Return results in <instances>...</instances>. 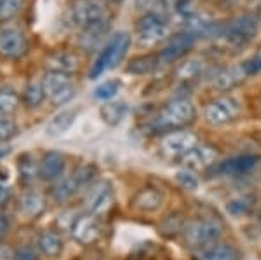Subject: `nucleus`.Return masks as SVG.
Instances as JSON below:
<instances>
[{
	"mask_svg": "<svg viewBox=\"0 0 261 260\" xmlns=\"http://www.w3.org/2000/svg\"><path fill=\"white\" fill-rule=\"evenodd\" d=\"M197 117L195 105L187 98H178L167 103L161 110V114L151 121L150 128L155 133H172L179 131L181 128L192 124Z\"/></svg>",
	"mask_w": 261,
	"mask_h": 260,
	"instance_id": "1",
	"label": "nucleus"
},
{
	"mask_svg": "<svg viewBox=\"0 0 261 260\" xmlns=\"http://www.w3.org/2000/svg\"><path fill=\"white\" fill-rule=\"evenodd\" d=\"M130 45V35L125 32L115 35L113 39L105 45V49L98 54V58L91 65L89 77L91 79H99L101 75L110 72L112 68H115L119 63L124 60L125 54L129 51Z\"/></svg>",
	"mask_w": 261,
	"mask_h": 260,
	"instance_id": "2",
	"label": "nucleus"
},
{
	"mask_svg": "<svg viewBox=\"0 0 261 260\" xmlns=\"http://www.w3.org/2000/svg\"><path fill=\"white\" fill-rule=\"evenodd\" d=\"M223 234V225L220 220L214 219H199L188 222L185 227V240L193 248H204L207 245L218 243Z\"/></svg>",
	"mask_w": 261,
	"mask_h": 260,
	"instance_id": "3",
	"label": "nucleus"
},
{
	"mask_svg": "<svg viewBox=\"0 0 261 260\" xmlns=\"http://www.w3.org/2000/svg\"><path fill=\"white\" fill-rule=\"evenodd\" d=\"M107 6L103 0H73L68 19L73 27L86 28L92 23H98L101 19H107Z\"/></svg>",
	"mask_w": 261,
	"mask_h": 260,
	"instance_id": "4",
	"label": "nucleus"
},
{
	"mask_svg": "<svg viewBox=\"0 0 261 260\" xmlns=\"http://www.w3.org/2000/svg\"><path fill=\"white\" fill-rule=\"evenodd\" d=\"M241 115V103L233 96H220L205 105L204 117L211 126H226Z\"/></svg>",
	"mask_w": 261,
	"mask_h": 260,
	"instance_id": "5",
	"label": "nucleus"
},
{
	"mask_svg": "<svg viewBox=\"0 0 261 260\" xmlns=\"http://www.w3.org/2000/svg\"><path fill=\"white\" fill-rule=\"evenodd\" d=\"M42 86H44L45 96H49L50 102L58 107L71 102L77 93L70 75L61 72H47L42 79Z\"/></svg>",
	"mask_w": 261,
	"mask_h": 260,
	"instance_id": "6",
	"label": "nucleus"
},
{
	"mask_svg": "<svg viewBox=\"0 0 261 260\" xmlns=\"http://www.w3.org/2000/svg\"><path fill=\"white\" fill-rule=\"evenodd\" d=\"M259 30V16L256 12H246V14L237 16L235 19L230 21V25L225 28V39L231 45H241L247 44L252 37Z\"/></svg>",
	"mask_w": 261,
	"mask_h": 260,
	"instance_id": "7",
	"label": "nucleus"
},
{
	"mask_svg": "<svg viewBox=\"0 0 261 260\" xmlns=\"http://www.w3.org/2000/svg\"><path fill=\"white\" fill-rule=\"evenodd\" d=\"M169 35L166 19L153 12H146L136 23V39L141 45H155Z\"/></svg>",
	"mask_w": 261,
	"mask_h": 260,
	"instance_id": "8",
	"label": "nucleus"
},
{
	"mask_svg": "<svg viewBox=\"0 0 261 260\" xmlns=\"http://www.w3.org/2000/svg\"><path fill=\"white\" fill-rule=\"evenodd\" d=\"M259 164V157L254 154H244V156H235L226 161L214 162L207 170L209 177H244L254 171Z\"/></svg>",
	"mask_w": 261,
	"mask_h": 260,
	"instance_id": "9",
	"label": "nucleus"
},
{
	"mask_svg": "<svg viewBox=\"0 0 261 260\" xmlns=\"http://www.w3.org/2000/svg\"><path fill=\"white\" fill-rule=\"evenodd\" d=\"M28 51V40L18 27L4 25L0 28V58L18 60Z\"/></svg>",
	"mask_w": 261,
	"mask_h": 260,
	"instance_id": "10",
	"label": "nucleus"
},
{
	"mask_svg": "<svg viewBox=\"0 0 261 260\" xmlns=\"http://www.w3.org/2000/svg\"><path fill=\"white\" fill-rule=\"evenodd\" d=\"M199 144L197 136L190 131H172L162 138V150L169 157H183Z\"/></svg>",
	"mask_w": 261,
	"mask_h": 260,
	"instance_id": "11",
	"label": "nucleus"
},
{
	"mask_svg": "<svg viewBox=\"0 0 261 260\" xmlns=\"http://www.w3.org/2000/svg\"><path fill=\"white\" fill-rule=\"evenodd\" d=\"M71 234H73L75 241H79L81 245H92L101 236L99 222L96 220V217L92 213L79 215L73 220V225H71Z\"/></svg>",
	"mask_w": 261,
	"mask_h": 260,
	"instance_id": "12",
	"label": "nucleus"
},
{
	"mask_svg": "<svg viewBox=\"0 0 261 260\" xmlns=\"http://www.w3.org/2000/svg\"><path fill=\"white\" fill-rule=\"evenodd\" d=\"M218 152L216 149H213L211 145L205 144H197L190 152H187L181 157V162L185 164V168L188 170H205L207 171L214 162H216Z\"/></svg>",
	"mask_w": 261,
	"mask_h": 260,
	"instance_id": "13",
	"label": "nucleus"
},
{
	"mask_svg": "<svg viewBox=\"0 0 261 260\" xmlns=\"http://www.w3.org/2000/svg\"><path fill=\"white\" fill-rule=\"evenodd\" d=\"M193 42H195V37L190 35V33H178L167 42V45L159 54V60H161V63L178 61L179 58H183L193 48Z\"/></svg>",
	"mask_w": 261,
	"mask_h": 260,
	"instance_id": "14",
	"label": "nucleus"
},
{
	"mask_svg": "<svg viewBox=\"0 0 261 260\" xmlns=\"http://www.w3.org/2000/svg\"><path fill=\"white\" fill-rule=\"evenodd\" d=\"M162 203H164L162 192L153 187L141 188V191H138L136 194H134V198L130 199V206L143 213L157 211V209L162 206Z\"/></svg>",
	"mask_w": 261,
	"mask_h": 260,
	"instance_id": "15",
	"label": "nucleus"
},
{
	"mask_svg": "<svg viewBox=\"0 0 261 260\" xmlns=\"http://www.w3.org/2000/svg\"><path fill=\"white\" fill-rule=\"evenodd\" d=\"M195 260H241V253L231 245L213 243V245L197 250Z\"/></svg>",
	"mask_w": 261,
	"mask_h": 260,
	"instance_id": "16",
	"label": "nucleus"
},
{
	"mask_svg": "<svg viewBox=\"0 0 261 260\" xmlns=\"http://www.w3.org/2000/svg\"><path fill=\"white\" fill-rule=\"evenodd\" d=\"M65 166H66L65 156L61 152H56V150H50V152H45L44 157H42L39 166L40 171L39 175L44 180H56L65 171Z\"/></svg>",
	"mask_w": 261,
	"mask_h": 260,
	"instance_id": "17",
	"label": "nucleus"
},
{
	"mask_svg": "<svg viewBox=\"0 0 261 260\" xmlns=\"http://www.w3.org/2000/svg\"><path fill=\"white\" fill-rule=\"evenodd\" d=\"M112 203H113V188L108 182H103L91 192L87 206H89V211L92 215H99V213L107 211L112 206Z\"/></svg>",
	"mask_w": 261,
	"mask_h": 260,
	"instance_id": "18",
	"label": "nucleus"
},
{
	"mask_svg": "<svg viewBox=\"0 0 261 260\" xmlns=\"http://www.w3.org/2000/svg\"><path fill=\"white\" fill-rule=\"evenodd\" d=\"M49 72H61V74H73L79 68V60L73 53L68 51H56L45 58Z\"/></svg>",
	"mask_w": 261,
	"mask_h": 260,
	"instance_id": "19",
	"label": "nucleus"
},
{
	"mask_svg": "<svg viewBox=\"0 0 261 260\" xmlns=\"http://www.w3.org/2000/svg\"><path fill=\"white\" fill-rule=\"evenodd\" d=\"M45 209V198L37 191H27L19 198V213L27 219H37Z\"/></svg>",
	"mask_w": 261,
	"mask_h": 260,
	"instance_id": "20",
	"label": "nucleus"
},
{
	"mask_svg": "<svg viewBox=\"0 0 261 260\" xmlns=\"http://www.w3.org/2000/svg\"><path fill=\"white\" fill-rule=\"evenodd\" d=\"M77 110H71V108H66V110L60 112L49 121V124L45 126V135L50 138H58L61 135H65L66 131L73 126L75 119H77Z\"/></svg>",
	"mask_w": 261,
	"mask_h": 260,
	"instance_id": "21",
	"label": "nucleus"
},
{
	"mask_svg": "<svg viewBox=\"0 0 261 260\" xmlns=\"http://www.w3.org/2000/svg\"><path fill=\"white\" fill-rule=\"evenodd\" d=\"M37 248L45 257L56 258L63 253L65 243H63V238L58 232H54V230H44L39 236V240H37Z\"/></svg>",
	"mask_w": 261,
	"mask_h": 260,
	"instance_id": "22",
	"label": "nucleus"
},
{
	"mask_svg": "<svg viewBox=\"0 0 261 260\" xmlns=\"http://www.w3.org/2000/svg\"><path fill=\"white\" fill-rule=\"evenodd\" d=\"M110 23L108 19H101L98 23H92L89 27L82 28V37H81V44L84 49H94L99 44L101 39L107 35Z\"/></svg>",
	"mask_w": 261,
	"mask_h": 260,
	"instance_id": "23",
	"label": "nucleus"
},
{
	"mask_svg": "<svg viewBox=\"0 0 261 260\" xmlns=\"http://www.w3.org/2000/svg\"><path fill=\"white\" fill-rule=\"evenodd\" d=\"M244 79V74L239 68H220L213 75V87L218 91H230Z\"/></svg>",
	"mask_w": 261,
	"mask_h": 260,
	"instance_id": "24",
	"label": "nucleus"
},
{
	"mask_svg": "<svg viewBox=\"0 0 261 260\" xmlns=\"http://www.w3.org/2000/svg\"><path fill=\"white\" fill-rule=\"evenodd\" d=\"M99 115L105 124L108 126H119L127 115V105L122 102H112L105 103L99 110Z\"/></svg>",
	"mask_w": 261,
	"mask_h": 260,
	"instance_id": "25",
	"label": "nucleus"
},
{
	"mask_svg": "<svg viewBox=\"0 0 261 260\" xmlns=\"http://www.w3.org/2000/svg\"><path fill=\"white\" fill-rule=\"evenodd\" d=\"M159 65H161L159 54L157 56H151V54H148V56H138L129 61L125 72L133 74V75H146V74H150L151 70L157 68Z\"/></svg>",
	"mask_w": 261,
	"mask_h": 260,
	"instance_id": "26",
	"label": "nucleus"
},
{
	"mask_svg": "<svg viewBox=\"0 0 261 260\" xmlns=\"http://www.w3.org/2000/svg\"><path fill=\"white\" fill-rule=\"evenodd\" d=\"M77 182L73 180V177H66L60 180V182L54 185L53 188V199L56 201V203H65V201H68L70 198H73V194L79 191Z\"/></svg>",
	"mask_w": 261,
	"mask_h": 260,
	"instance_id": "27",
	"label": "nucleus"
},
{
	"mask_svg": "<svg viewBox=\"0 0 261 260\" xmlns=\"http://www.w3.org/2000/svg\"><path fill=\"white\" fill-rule=\"evenodd\" d=\"M45 98V91L42 82H28L27 87L23 89V103L27 105L28 108H37L39 105L44 102Z\"/></svg>",
	"mask_w": 261,
	"mask_h": 260,
	"instance_id": "28",
	"label": "nucleus"
},
{
	"mask_svg": "<svg viewBox=\"0 0 261 260\" xmlns=\"http://www.w3.org/2000/svg\"><path fill=\"white\" fill-rule=\"evenodd\" d=\"M252 206H254V201H252V198H249V196H235V198H231L228 203H226V211H228L231 217L241 219V217L249 215Z\"/></svg>",
	"mask_w": 261,
	"mask_h": 260,
	"instance_id": "29",
	"label": "nucleus"
},
{
	"mask_svg": "<svg viewBox=\"0 0 261 260\" xmlns=\"http://www.w3.org/2000/svg\"><path fill=\"white\" fill-rule=\"evenodd\" d=\"M120 87H122L120 81H117V79H110V81L101 82L99 86L94 89L92 96H94L96 100H99V102H108V100L115 98V96L119 94Z\"/></svg>",
	"mask_w": 261,
	"mask_h": 260,
	"instance_id": "30",
	"label": "nucleus"
},
{
	"mask_svg": "<svg viewBox=\"0 0 261 260\" xmlns=\"http://www.w3.org/2000/svg\"><path fill=\"white\" fill-rule=\"evenodd\" d=\"M19 105V96L11 89L0 91V117H11Z\"/></svg>",
	"mask_w": 261,
	"mask_h": 260,
	"instance_id": "31",
	"label": "nucleus"
},
{
	"mask_svg": "<svg viewBox=\"0 0 261 260\" xmlns=\"http://www.w3.org/2000/svg\"><path fill=\"white\" fill-rule=\"evenodd\" d=\"M37 173H40L37 170L35 161L32 159L30 154H24L19 157V180L23 183H32L37 178Z\"/></svg>",
	"mask_w": 261,
	"mask_h": 260,
	"instance_id": "32",
	"label": "nucleus"
},
{
	"mask_svg": "<svg viewBox=\"0 0 261 260\" xmlns=\"http://www.w3.org/2000/svg\"><path fill=\"white\" fill-rule=\"evenodd\" d=\"M174 180L178 182V185H181V187L185 188V191L195 192V191H199V187H200L199 177H195L193 170H188V168L176 171V173H174Z\"/></svg>",
	"mask_w": 261,
	"mask_h": 260,
	"instance_id": "33",
	"label": "nucleus"
},
{
	"mask_svg": "<svg viewBox=\"0 0 261 260\" xmlns=\"http://www.w3.org/2000/svg\"><path fill=\"white\" fill-rule=\"evenodd\" d=\"M202 70H204V63L200 60H188L178 68V77L181 81H193L202 74Z\"/></svg>",
	"mask_w": 261,
	"mask_h": 260,
	"instance_id": "34",
	"label": "nucleus"
},
{
	"mask_svg": "<svg viewBox=\"0 0 261 260\" xmlns=\"http://www.w3.org/2000/svg\"><path fill=\"white\" fill-rule=\"evenodd\" d=\"M96 173H98V168L92 164V162H86V164L79 166L71 177H73V180L77 182L79 187H84V185H87V183H89L91 180L96 177Z\"/></svg>",
	"mask_w": 261,
	"mask_h": 260,
	"instance_id": "35",
	"label": "nucleus"
},
{
	"mask_svg": "<svg viewBox=\"0 0 261 260\" xmlns=\"http://www.w3.org/2000/svg\"><path fill=\"white\" fill-rule=\"evenodd\" d=\"M24 0H2V6H0V19L9 21L14 18L16 14L21 11Z\"/></svg>",
	"mask_w": 261,
	"mask_h": 260,
	"instance_id": "36",
	"label": "nucleus"
},
{
	"mask_svg": "<svg viewBox=\"0 0 261 260\" xmlns=\"http://www.w3.org/2000/svg\"><path fill=\"white\" fill-rule=\"evenodd\" d=\"M171 11H176L181 16H190L195 14V0H169Z\"/></svg>",
	"mask_w": 261,
	"mask_h": 260,
	"instance_id": "37",
	"label": "nucleus"
},
{
	"mask_svg": "<svg viewBox=\"0 0 261 260\" xmlns=\"http://www.w3.org/2000/svg\"><path fill=\"white\" fill-rule=\"evenodd\" d=\"M18 126L11 117H0V141H6L16 135Z\"/></svg>",
	"mask_w": 261,
	"mask_h": 260,
	"instance_id": "38",
	"label": "nucleus"
},
{
	"mask_svg": "<svg viewBox=\"0 0 261 260\" xmlns=\"http://www.w3.org/2000/svg\"><path fill=\"white\" fill-rule=\"evenodd\" d=\"M241 70L244 74V77H249V75H256L261 72V60L258 56L249 58L244 63H241Z\"/></svg>",
	"mask_w": 261,
	"mask_h": 260,
	"instance_id": "39",
	"label": "nucleus"
},
{
	"mask_svg": "<svg viewBox=\"0 0 261 260\" xmlns=\"http://www.w3.org/2000/svg\"><path fill=\"white\" fill-rule=\"evenodd\" d=\"M14 260H37V250L33 246H21L16 250Z\"/></svg>",
	"mask_w": 261,
	"mask_h": 260,
	"instance_id": "40",
	"label": "nucleus"
},
{
	"mask_svg": "<svg viewBox=\"0 0 261 260\" xmlns=\"http://www.w3.org/2000/svg\"><path fill=\"white\" fill-rule=\"evenodd\" d=\"M16 250H12L9 245H0V260H14Z\"/></svg>",
	"mask_w": 261,
	"mask_h": 260,
	"instance_id": "41",
	"label": "nucleus"
},
{
	"mask_svg": "<svg viewBox=\"0 0 261 260\" xmlns=\"http://www.w3.org/2000/svg\"><path fill=\"white\" fill-rule=\"evenodd\" d=\"M7 230H9V222H7V219L4 215H0V241L6 238Z\"/></svg>",
	"mask_w": 261,
	"mask_h": 260,
	"instance_id": "42",
	"label": "nucleus"
},
{
	"mask_svg": "<svg viewBox=\"0 0 261 260\" xmlns=\"http://www.w3.org/2000/svg\"><path fill=\"white\" fill-rule=\"evenodd\" d=\"M9 196H11L9 187H7V185H4V183L0 182V203H6V201L9 199Z\"/></svg>",
	"mask_w": 261,
	"mask_h": 260,
	"instance_id": "43",
	"label": "nucleus"
},
{
	"mask_svg": "<svg viewBox=\"0 0 261 260\" xmlns=\"http://www.w3.org/2000/svg\"><path fill=\"white\" fill-rule=\"evenodd\" d=\"M256 56H258V58H259V60H261V48L258 49V53H256Z\"/></svg>",
	"mask_w": 261,
	"mask_h": 260,
	"instance_id": "44",
	"label": "nucleus"
},
{
	"mask_svg": "<svg viewBox=\"0 0 261 260\" xmlns=\"http://www.w3.org/2000/svg\"><path fill=\"white\" fill-rule=\"evenodd\" d=\"M112 2H115V4H117V2H122V0H112Z\"/></svg>",
	"mask_w": 261,
	"mask_h": 260,
	"instance_id": "45",
	"label": "nucleus"
},
{
	"mask_svg": "<svg viewBox=\"0 0 261 260\" xmlns=\"http://www.w3.org/2000/svg\"><path fill=\"white\" fill-rule=\"evenodd\" d=\"M0 6H2V0H0Z\"/></svg>",
	"mask_w": 261,
	"mask_h": 260,
	"instance_id": "46",
	"label": "nucleus"
}]
</instances>
